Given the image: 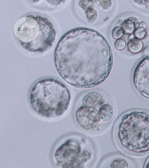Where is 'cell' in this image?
I'll list each match as a JSON object with an SVG mask.
<instances>
[{
    "label": "cell",
    "mask_w": 149,
    "mask_h": 168,
    "mask_svg": "<svg viewBox=\"0 0 149 168\" xmlns=\"http://www.w3.org/2000/svg\"><path fill=\"white\" fill-rule=\"evenodd\" d=\"M99 112L102 122H106L110 121L112 118L114 110L111 105L108 103H105L100 108Z\"/></svg>",
    "instance_id": "obj_8"
},
{
    "label": "cell",
    "mask_w": 149,
    "mask_h": 168,
    "mask_svg": "<svg viewBox=\"0 0 149 168\" xmlns=\"http://www.w3.org/2000/svg\"><path fill=\"white\" fill-rule=\"evenodd\" d=\"M145 7L146 8L149 10V1H147L146 3Z\"/></svg>",
    "instance_id": "obj_17"
},
{
    "label": "cell",
    "mask_w": 149,
    "mask_h": 168,
    "mask_svg": "<svg viewBox=\"0 0 149 168\" xmlns=\"http://www.w3.org/2000/svg\"><path fill=\"white\" fill-rule=\"evenodd\" d=\"M145 166H146V167L149 168V158L147 161Z\"/></svg>",
    "instance_id": "obj_18"
},
{
    "label": "cell",
    "mask_w": 149,
    "mask_h": 168,
    "mask_svg": "<svg viewBox=\"0 0 149 168\" xmlns=\"http://www.w3.org/2000/svg\"><path fill=\"white\" fill-rule=\"evenodd\" d=\"M29 100L33 110L38 115L49 119L58 118L67 110L70 95L63 83L52 78L41 79L31 87Z\"/></svg>",
    "instance_id": "obj_2"
},
{
    "label": "cell",
    "mask_w": 149,
    "mask_h": 168,
    "mask_svg": "<svg viewBox=\"0 0 149 168\" xmlns=\"http://www.w3.org/2000/svg\"><path fill=\"white\" fill-rule=\"evenodd\" d=\"M117 138L120 146L129 153L137 155L149 152V114L134 111L119 119Z\"/></svg>",
    "instance_id": "obj_4"
},
{
    "label": "cell",
    "mask_w": 149,
    "mask_h": 168,
    "mask_svg": "<svg viewBox=\"0 0 149 168\" xmlns=\"http://www.w3.org/2000/svg\"><path fill=\"white\" fill-rule=\"evenodd\" d=\"M106 103L104 95L97 92H92L86 94L83 97V104L97 108H100Z\"/></svg>",
    "instance_id": "obj_7"
},
{
    "label": "cell",
    "mask_w": 149,
    "mask_h": 168,
    "mask_svg": "<svg viewBox=\"0 0 149 168\" xmlns=\"http://www.w3.org/2000/svg\"><path fill=\"white\" fill-rule=\"evenodd\" d=\"M136 90L142 96L149 99V55L142 59L137 64L132 77Z\"/></svg>",
    "instance_id": "obj_6"
},
{
    "label": "cell",
    "mask_w": 149,
    "mask_h": 168,
    "mask_svg": "<svg viewBox=\"0 0 149 168\" xmlns=\"http://www.w3.org/2000/svg\"><path fill=\"white\" fill-rule=\"evenodd\" d=\"M86 15L88 18L90 20L95 19L97 15L96 12L95 11V10L90 8L87 10Z\"/></svg>",
    "instance_id": "obj_14"
},
{
    "label": "cell",
    "mask_w": 149,
    "mask_h": 168,
    "mask_svg": "<svg viewBox=\"0 0 149 168\" xmlns=\"http://www.w3.org/2000/svg\"><path fill=\"white\" fill-rule=\"evenodd\" d=\"M99 108L83 105L77 110L75 118L79 126L89 132L100 130L104 124L99 115Z\"/></svg>",
    "instance_id": "obj_5"
},
{
    "label": "cell",
    "mask_w": 149,
    "mask_h": 168,
    "mask_svg": "<svg viewBox=\"0 0 149 168\" xmlns=\"http://www.w3.org/2000/svg\"><path fill=\"white\" fill-rule=\"evenodd\" d=\"M127 48L130 51L134 54L140 52L143 47V43L142 41L137 37L130 39L127 44Z\"/></svg>",
    "instance_id": "obj_9"
},
{
    "label": "cell",
    "mask_w": 149,
    "mask_h": 168,
    "mask_svg": "<svg viewBox=\"0 0 149 168\" xmlns=\"http://www.w3.org/2000/svg\"><path fill=\"white\" fill-rule=\"evenodd\" d=\"M110 163V168H130V164L129 161L122 156L114 158Z\"/></svg>",
    "instance_id": "obj_10"
},
{
    "label": "cell",
    "mask_w": 149,
    "mask_h": 168,
    "mask_svg": "<svg viewBox=\"0 0 149 168\" xmlns=\"http://www.w3.org/2000/svg\"><path fill=\"white\" fill-rule=\"evenodd\" d=\"M85 53L72 52L57 44L54 55L56 68L61 77L70 85L81 88H93L103 82L113 64L110 52Z\"/></svg>",
    "instance_id": "obj_1"
},
{
    "label": "cell",
    "mask_w": 149,
    "mask_h": 168,
    "mask_svg": "<svg viewBox=\"0 0 149 168\" xmlns=\"http://www.w3.org/2000/svg\"><path fill=\"white\" fill-rule=\"evenodd\" d=\"M126 45L125 41L121 39H117L114 43V46L115 48L119 50L124 49L125 48Z\"/></svg>",
    "instance_id": "obj_13"
},
{
    "label": "cell",
    "mask_w": 149,
    "mask_h": 168,
    "mask_svg": "<svg viewBox=\"0 0 149 168\" xmlns=\"http://www.w3.org/2000/svg\"><path fill=\"white\" fill-rule=\"evenodd\" d=\"M14 32L23 48L35 52L50 49L56 36L53 25L48 19L31 15L19 18L15 25Z\"/></svg>",
    "instance_id": "obj_3"
},
{
    "label": "cell",
    "mask_w": 149,
    "mask_h": 168,
    "mask_svg": "<svg viewBox=\"0 0 149 168\" xmlns=\"http://www.w3.org/2000/svg\"><path fill=\"white\" fill-rule=\"evenodd\" d=\"M122 28L125 33L131 34L135 30L134 23L131 19H128L123 23Z\"/></svg>",
    "instance_id": "obj_11"
},
{
    "label": "cell",
    "mask_w": 149,
    "mask_h": 168,
    "mask_svg": "<svg viewBox=\"0 0 149 168\" xmlns=\"http://www.w3.org/2000/svg\"><path fill=\"white\" fill-rule=\"evenodd\" d=\"M146 32L144 30H141V31L138 34V35L136 36L140 39H142L144 38L146 36Z\"/></svg>",
    "instance_id": "obj_15"
},
{
    "label": "cell",
    "mask_w": 149,
    "mask_h": 168,
    "mask_svg": "<svg viewBox=\"0 0 149 168\" xmlns=\"http://www.w3.org/2000/svg\"><path fill=\"white\" fill-rule=\"evenodd\" d=\"M147 27V25L146 23L143 22H141L139 23V28L141 30H144Z\"/></svg>",
    "instance_id": "obj_16"
},
{
    "label": "cell",
    "mask_w": 149,
    "mask_h": 168,
    "mask_svg": "<svg viewBox=\"0 0 149 168\" xmlns=\"http://www.w3.org/2000/svg\"><path fill=\"white\" fill-rule=\"evenodd\" d=\"M124 32L122 27L117 26L113 29L112 31V35L113 38L118 39L123 36Z\"/></svg>",
    "instance_id": "obj_12"
}]
</instances>
